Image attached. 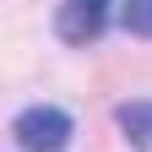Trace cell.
<instances>
[{"label":"cell","instance_id":"6da1fadb","mask_svg":"<svg viewBox=\"0 0 152 152\" xmlns=\"http://www.w3.org/2000/svg\"><path fill=\"white\" fill-rule=\"evenodd\" d=\"M16 147L22 152H65L71 141V114L65 109H54V103H33L16 114Z\"/></svg>","mask_w":152,"mask_h":152},{"label":"cell","instance_id":"7a4b0ae2","mask_svg":"<svg viewBox=\"0 0 152 152\" xmlns=\"http://www.w3.org/2000/svg\"><path fill=\"white\" fill-rule=\"evenodd\" d=\"M103 22H109V0H65L60 16H54L65 44H92L103 33Z\"/></svg>","mask_w":152,"mask_h":152},{"label":"cell","instance_id":"3957f363","mask_svg":"<svg viewBox=\"0 0 152 152\" xmlns=\"http://www.w3.org/2000/svg\"><path fill=\"white\" fill-rule=\"evenodd\" d=\"M114 120H120L125 141L136 152H152V98H125L120 109H114Z\"/></svg>","mask_w":152,"mask_h":152},{"label":"cell","instance_id":"277c9868","mask_svg":"<svg viewBox=\"0 0 152 152\" xmlns=\"http://www.w3.org/2000/svg\"><path fill=\"white\" fill-rule=\"evenodd\" d=\"M125 27L136 33V38H152V0H125Z\"/></svg>","mask_w":152,"mask_h":152}]
</instances>
